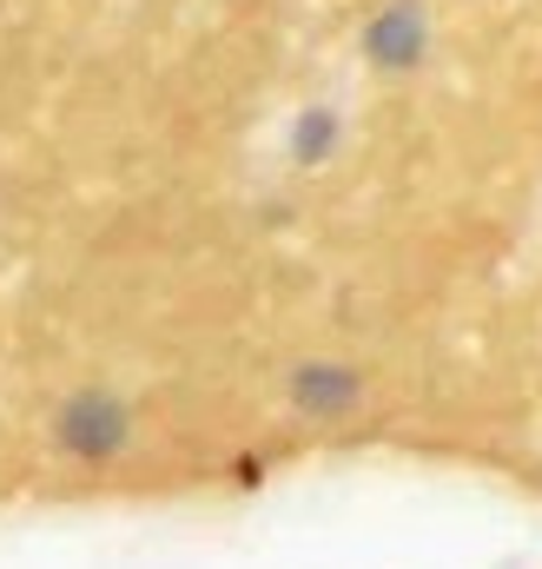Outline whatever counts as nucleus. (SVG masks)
<instances>
[{"label":"nucleus","mask_w":542,"mask_h":569,"mask_svg":"<svg viewBox=\"0 0 542 569\" xmlns=\"http://www.w3.org/2000/svg\"><path fill=\"white\" fill-rule=\"evenodd\" d=\"M47 430H53V450L60 457H73V463H113L133 443V405L120 391L87 385V391L60 398V411H53Z\"/></svg>","instance_id":"obj_1"},{"label":"nucleus","mask_w":542,"mask_h":569,"mask_svg":"<svg viewBox=\"0 0 542 569\" xmlns=\"http://www.w3.org/2000/svg\"><path fill=\"white\" fill-rule=\"evenodd\" d=\"M358 398H364V378L351 371V365H298L291 371V405L304 411V418H344V411H358Z\"/></svg>","instance_id":"obj_2"},{"label":"nucleus","mask_w":542,"mask_h":569,"mask_svg":"<svg viewBox=\"0 0 542 569\" xmlns=\"http://www.w3.org/2000/svg\"><path fill=\"white\" fill-rule=\"evenodd\" d=\"M364 53L378 67H416L423 60V13L416 7H384L364 33Z\"/></svg>","instance_id":"obj_3"},{"label":"nucleus","mask_w":542,"mask_h":569,"mask_svg":"<svg viewBox=\"0 0 542 569\" xmlns=\"http://www.w3.org/2000/svg\"><path fill=\"white\" fill-rule=\"evenodd\" d=\"M232 483L239 490H259L265 483V457H232Z\"/></svg>","instance_id":"obj_5"},{"label":"nucleus","mask_w":542,"mask_h":569,"mask_svg":"<svg viewBox=\"0 0 542 569\" xmlns=\"http://www.w3.org/2000/svg\"><path fill=\"white\" fill-rule=\"evenodd\" d=\"M331 152H338V113H331V107L298 113V127H291V159H298V166H324Z\"/></svg>","instance_id":"obj_4"}]
</instances>
